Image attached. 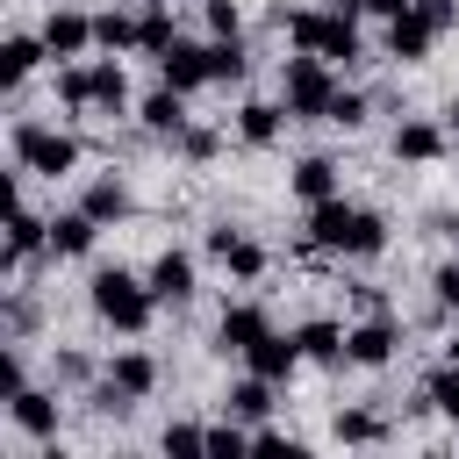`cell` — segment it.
<instances>
[{
  "mask_svg": "<svg viewBox=\"0 0 459 459\" xmlns=\"http://www.w3.org/2000/svg\"><path fill=\"white\" fill-rule=\"evenodd\" d=\"M143 7H165V0H143Z\"/></svg>",
  "mask_w": 459,
  "mask_h": 459,
  "instance_id": "obj_43",
  "label": "cell"
},
{
  "mask_svg": "<svg viewBox=\"0 0 459 459\" xmlns=\"http://www.w3.org/2000/svg\"><path fill=\"white\" fill-rule=\"evenodd\" d=\"M93 230H100V222H93L86 208H79V215H57V222H50V251L79 258V251H93Z\"/></svg>",
  "mask_w": 459,
  "mask_h": 459,
  "instance_id": "obj_22",
  "label": "cell"
},
{
  "mask_svg": "<svg viewBox=\"0 0 459 459\" xmlns=\"http://www.w3.org/2000/svg\"><path fill=\"white\" fill-rule=\"evenodd\" d=\"M14 423H22L29 437H57V402L36 394V387H22V394H14Z\"/></svg>",
  "mask_w": 459,
  "mask_h": 459,
  "instance_id": "obj_19",
  "label": "cell"
},
{
  "mask_svg": "<svg viewBox=\"0 0 459 459\" xmlns=\"http://www.w3.org/2000/svg\"><path fill=\"white\" fill-rule=\"evenodd\" d=\"M0 394H7V402H14V394H22V359H14V351H7V359H0Z\"/></svg>",
  "mask_w": 459,
  "mask_h": 459,
  "instance_id": "obj_37",
  "label": "cell"
},
{
  "mask_svg": "<svg viewBox=\"0 0 459 459\" xmlns=\"http://www.w3.org/2000/svg\"><path fill=\"white\" fill-rule=\"evenodd\" d=\"M351 7H366V0H337V14H351Z\"/></svg>",
  "mask_w": 459,
  "mask_h": 459,
  "instance_id": "obj_41",
  "label": "cell"
},
{
  "mask_svg": "<svg viewBox=\"0 0 459 459\" xmlns=\"http://www.w3.org/2000/svg\"><path fill=\"white\" fill-rule=\"evenodd\" d=\"M244 359H251V373H265V380H287V373H294V359H301V337H258Z\"/></svg>",
  "mask_w": 459,
  "mask_h": 459,
  "instance_id": "obj_14",
  "label": "cell"
},
{
  "mask_svg": "<svg viewBox=\"0 0 459 459\" xmlns=\"http://www.w3.org/2000/svg\"><path fill=\"white\" fill-rule=\"evenodd\" d=\"M265 409H273V380H265V373H251L244 387H230V416H251V423H258Z\"/></svg>",
  "mask_w": 459,
  "mask_h": 459,
  "instance_id": "obj_25",
  "label": "cell"
},
{
  "mask_svg": "<svg viewBox=\"0 0 459 459\" xmlns=\"http://www.w3.org/2000/svg\"><path fill=\"white\" fill-rule=\"evenodd\" d=\"M237 129H244V143H258V151H265V143L280 136V108H265V100H251V108L237 115Z\"/></svg>",
  "mask_w": 459,
  "mask_h": 459,
  "instance_id": "obj_27",
  "label": "cell"
},
{
  "mask_svg": "<svg viewBox=\"0 0 459 459\" xmlns=\"http://www.w3.org/2000/svg\"><path fill=\"white\" fill-rule=\"evenodd\" d=\"M230 351H251L258 337H273V323H265V308H251V301H237V308H222V330H215Z\"/></svg>",
  "mask_w": 459,
  "mask_h": 459,
  "instance_id": "obj_12",
  "label": "cell"
},
{
  "mask_svg": "<svg viewBox=\"0 0 459 459\" xmlns=\"http://www.w3.org/2000/svg\"><path fill=\"white\" fill-rule=\"evenodd\" d=\"M437 301H445V308H459V265H445V273H437Z\"/></svg>",
  "mask_w": 459,
  "mask_h": 459,
  "instance_id": "obj_38",
  "label": "cell"
},
{
  "mask_svg": "<svg viewBox=\"0 0 459 459\" xmlns=\"http://www.w3.org/2000/svg\"><path fill=\"white\" fill-rule=\"evenodd\" d=\"M179 143H186V158H215L222 136H215V129H179Z\"/></svg>",
  "mask_w": 459,
  "mask_h": 459,
  "instance_id": "obj_35",
  "label": "cell"
},
{
  "mask_svg": "<svg viewBox=\"0 0 459 459\" xmlns=\"http://www.w3.org/2000/svg\"><path fill=\"white\" fill-rule=\"evenodd\" d=\"M294 194H301L308 208L330 201V194H337V165H330V158H301V165H294Z\"/></svg>",
  "mask_w": 459,
  "mask_h": 459,
  "instance_id": "obj_20",
  "label": "cell"
},
{
  "mask_svg": "<svg viewBox=\"0 0 459 459\" xmlns=\"http://www.w3.org/2000/svg\"><path fill=\"white\" fill-rule=\"evenodd\" d=\"M323 122H337V129H359V122H366V100H359V93H337Z\"/></svg>",
  "mask_w": 459,
  "mask_h": 459,
  "instance_id": "obj_33",
  "label": "cell"
},
{
  "mask_svg": "<svg viewBox=\"0 0 459 459\" xmlns=\"http://www.w3.org/2000/svg\"><path fill=\"white\" fill-rule=\"evenodd\" d=\"M330 100H337L330 57H316V50L287 57V115H330Z\"/></svg>",
  "mask_w": 459,
  "mask_h": 459,
  "instance_id": "obj_5",
  "label": "cell"
},
{
  "mask_svg": "<svg viewBox=\"0 0 459 459\" xmlns=\"http://www.w3.org/2000/svg\"><path fill=\"white\" fill-rule=\"evenodd\" d=\"M136 36H143V22H129V14H100L93 22V43L100 50H136Z\"/></svg>",
  "mask_w": 459,
  "mask_h": 459,
  "instance_id": "obj_26",
  "label": "cell"
},
{
  "mask_svg": "<svg viewBox=\"0 0 459 459\" xmlns=\"http://www.w3.org/2000/svg\"><path fill=\"white\" fill-rule=\"evenodd\" d=\"M43 43H50V57H79V50L93 43V22L72 14V7H57V14L43 22Z\"/></svg>",
  "mask_w": 459,
  "mask_h": 459,
  "instance_id": "obj_11",
  "label": "cell"
},
{
  "mask_svg": "<svg viewBox=\"0 0 459 459\" xmlns=\"http://www.w3.org/2000/svg\"><path fill=\"white\" fill-rule=\"evenodd\" d=\"M430 43H437V22H430L423 7H409V14H387V50H394L402 65H416Z\"/></svg>",
  "mask_w": 459,
  "mask_h": 459,
  "instance_id": "obj_7",
  "label": "cell"
},
{
  "mask_svg": "<svg viewBox=\"0 0 459 459\" xmlns=\"http://www.w3.org/2000/svg\"><path fill=\"white\" fill-rule=\"evenodd\" d=\"M151 294H158V301H186V294H194V258H186V251H165V258L151 265Z\"/></svg>",
  "mask_w": 459,
  "mask_h": 459,
  "instance_id": "obj_13",
  "label": "cell"
},
{
  "mask_svg": "<svg viewBox=\"0 0 459 459\" xmlns=\"http://www.w3.org/2000/svg\"><path fill=\"white\" fill-rule=\"evenodd\" d=\"M416 7H423V14H430V22H437V29H452V14H459V7H452V0H416Z\"/></svg>",
  "mask_w": 459,
  "mask_h": 459,
  "instance_id": "obj_39",
  "label": "cell"
},
{
  "mask_svg": "<svg viewBox=\"0 0 459 459\" xmlns=\"http://www.w3.org/2000/svg\"><path fill=\"white\" fill-rule=\"evenodd\" d=\"M308 244H323V251H351V258H373V251L387 244V222L366 215V208H344V201L330 194V201L308 208Z\"/></svg>",
  "mask_w": 459,
  "mask_h": 459,
  "instance_id": "obj_1",
  "label": "cell"
},
{
  "mask_svg": "<svg viewBox=\"0 0 459 459\" xmlns=\"http://www.w3.org/2000/svg\"><path fill=\"white\" fill-rule=\"evenodd\" d=\"M108 387L136 402V394H151V387H158V366H151L143 351H122V359H115V373H108Z\"/></svg>",
  "mask_w": 459,
  "mask_h": 459,
  "instance_id": "obj_18",
  "label": "cell"
},
{
  "mask_svg": "<svg viewBox=\"0 0 459 459\" xmlns=\"http://www.w3.org/2000/svg\"><path fill=\"white\" fill-rule=\"evenodd\" d=\"M57 93H65V108H122L129 100V79H122L115 57H100V65H72L57 79Z\"/></svg>",
  "mask_w": 459,
  "mask_h": 459,
  "instance_id": "obj_3",
  "label": "cell"
},
{
  "mask_svg": "<svg viewBox=\"0 0 459 459\" xmlns=\"http://www.w3.org/2000/svg\"><path fill=\"white\" fill-rule=\"evenodd\" d=\"M445 151V136L430 129V122H402V136H394V158H409V165H430Z\"/></svg>",
  "mask_w": 459,
  "mask_h": 459,
  "instance_id": "obj_23",
  "label": "cell"
},
{
  "mask_svg": "<svg viewBox=\"0 0 459 459\" xmlns=\"http://www.w3.org/2000/svg\"><path fill=\"white\" fill-rule=\"evenodd\" d=\"M208 251H215L237 280H258V273H265V251H258L251 237H237V230H208Z\"/></svg>",
  "mask_w": 459,
  "mask_h": 459,
  "instance_id": "obj_10",
  "label": "cell"
},
{
  "mask_svg": "<svg viewBox=\"0 0 459 459\" xmlns=\"http://www.w3.org/2000/svg\"><path fill=\"white\" fill-rule=\"evenodd\" d=\"M143 129H158V136H179V129H186V100H179V86H158V93L143 100Z\"/></svg>",
  "mask_w": 459,
  "mask_h": 459,
  "instance_id": "obj_17",
  "label": "cell"
},
{
  "mask_svg": "<svg viewBox=\"0 0 459 459\" xmlns=\"http://www.w3.org/2000/svg\"><path fill=\"white\" fill-rule=\"evenodd\" d=\"M445 122H452V129H459V100H452V115H445Z\"/></svg>",
  "mask_w": 459,
  "mask_h": 459,
  "instance_id": "obj_42",
  "label": "cell"
},
{
  "mask_svg": "<svg viewBox=\"0 0 459 459\" xmlns=\"http://www.w3.org/2000/svg\"><path fill=\"white\" fill-rule=\"evenodd\" d=\"M452 366H459V344H452Z\"/></svg>",
  "mask_w": 459,
  "mask_h": 459,
  "instance_id": "obj_44",
  "label": "cell"
},
{
  "mask_svg": "<svg viewBox=\"0 0 459 459\" xmlns=\"http://www.w3.org/2000/svg\"><path fill=\"white\" fill-rule=\"evenodd\" d=\"M344 359H351V366H387V359H394V323L373 316V323L344 330Z\"/></svg>",
  "mask_w": 459,
  "mask_h": 459,
  "instance_id": "obj_8",
  "label": "cell"
},
{
  "mask_svg": "<svg viewBox=\"0 0 459 459\" xmlns=\"http://www.w3.org/2000/svg\"><path fill=\"white\" fill-rule=\"evenodd\" d=\"M79 208H86L93 222H122V215H129V186H122V179H93Z\"/></svg>",
  "mask_w": 459,
  "mask_h": 459,
  "instance_id": "obj_21",
  "label": "cell"
},
{
  "mask_svg": "<svg viewBox=\"0 0 459 459\" xmlns=\"http://www.w3.org/2000/svg\"><path fill=\"white\" fill-rule=\"evenodd\" d=\"M14 158H22V172L57 179V172H72V165H79V143H72V136H57V129H43V122H22V129H14Z\"/></svg>",
  "mask_w": 459,
  "mask_h": 459,
  "instance_id": "obj_6",
  "label": "cell"
},
{
  "mask_svg": "<svg viewBox=\"0 0 459 459\" xmlns=\"http://www.w3.org/2000/svg\"><path fill=\"white\" fill-rule=\"evenodd\" d=\"M366 7H373V14H409L416 0H366Z\"/></svg>",
  "mask_w": 459,
  "mask_h": 459,
  "instance_id": "obj_40",
  "label": "cell"
},
{
  "mask_svg": "<svg viewBox=\"0 0 459 459\" xmlns=\"http://www.w3.org/2000/svg\"><path fill=\"white\" fill-rule=\"evenodd\" d=\"M43 244H50V222H36V215L14 201V208H7V258H36Z\"/></svg>",
  "mask_w": 459,
  "mask_h": 459,
  "instance_id": "obj_15",
  "label": "cell"
},
{
  "mask_svg": "<svg viewBox=\"0 0 459 459\" xmlns=\"http://www.w3.org/2000/svg\"><path fill=\"white\" fill-rule=\"evenodd\" d=\"M208 72H215V79H244V50H237V36H215V43H208Z\"/></svg>",
  "mask_w": 459,
  "mask_h": 459,
  "instance_id": "obj_30",
  "label": "cell"
},
{
  "mask_svg": "<svg viewBox=\"0 0 459 459\" xmlns=\"http://www.w3.org/2000/svg\"><path fill=\"white\" fill-rule=\"evenodd\" d=\"M423 394H430V409H445V416L459 423V366H445V373H430V380H423Z\"/></svg>",
  "mask_w": 459,
  "mask_h": 459,
  "instance_id": "obj_29",
  "label": "cell"
},
{
  "mask_svg": "<svg viewBox=\"0 0 459 459\" xmlns=\"http://www.w3.org/2000/svg\"><path fill=\"white\" fill-rule=\"evenodd\" d=\"M165 452H208V430H194V423H172V430H165Z\"/></svg>",
  "mask_w": 459,
  "mask_h": 459,
  "instance_id": "obj_34",
  "label": "cell"
},
{
  "mask_svg": "<svg viewBox=\"0 0 459 459\" xmlns=\"http://www.w3.org/2000/svg\"><path fill=\"white\" fill-rule=\"evenodd\" d=\"M208 452H215V459H237V452H251V437H244L237 423H215V430H208Z\"/></svg>",
  "mask_w": 459,
  "mask_h": 459,
  "instance_id": "obj_32",
  "label": "cell"
},
{
  "mask_svg": "<svg viewBox=\"0 0 459 459\" xmlns=\"http://www.w3.org/2000/svg\"><path fill=\"white\" fill-rule=\"evenodd\" d=\"M287 36L301 50H316V57H330V65H351L359 57V29L344 14H287Z\"/></svg>",
  "mask_w": 459,
  "mask_h": 459,
  "instance_id": "obj_4",
  "label": "cell"
},
{
  "mask_svg": "<svg viewBox=\"0 0 459 459\" xmlns=\"http://www.w3.org/2000/svg\"><path fill=\"white\" fill-rule=\"evenodd\" d=\"M151 287H136L122 265H108V273H93V316L100 323H115V330H143L151 323Z\"/></svg>",
  "mask_w": 459,
  "mask_h": 459,
  "instance_id": "obj_2",
  "label": "cell"
},
{
  "mask_svg": "<svg viewBox=\"0 0 459 459\" xmlns=\"http://www.w3.org/2000/svg\"><path fill=\"white\" fill-rule=\"evenodd\" d=\"M208 29H215V36H237V7H230V0H208Z\"/></svg>",
  "mask_w": 459,
  "mask_h": 459,
  "instance_id": "obj_36",
  "label": "cell"
},
{
  "mask_svg": "<svg viewBox=\"0 0 459 459\" xmlns=\"http://www.w3.org/2000/svg\"><path fill=\"white\" fill-rule=\"evenodd\" d=\"M172 43H179V29H172V14H165V7H151V14H143V36H136V50H151V57H165Z\"/></svg>",
  "mask_w": 459,
  "mask_h": 459,
  "instance_id": "obj_28",
  "label": "cell"
},
{
  "mask_svg": "<svg viewBox=\"0 0 459 459\" xmlns=\"http://www.w3.org/2000/svg\"><path fill=\"white\" fill-rule=\"evenodd\" d=\"M43 50H50L43 36H7V43H0V79H7V86H22V79L36 72V57H43Z\"/></svg>",
  "mask_w": 459,
  "mask_h": 459,
  "instance_id": "obj_16",
  "label": "cell"
},
{
  "mask_svg": "<svg viewBox=\"0 0 459 459\" xmlns=\"http://www.w3.org/2000/svg\"><path fill=\"white\" fill-rule=\"evenodd\" d=\"M294 337H301V359H323V366L344 359V330H337V323H301Z\"/></svg>",
  "mask_w": 459,
  "mask_h": 459,
  "instance_id": "obj_24",
  "label": "cell"
},
{
  "mask_svg": "<svg viewBox=\"0 0 459 459\" xmlns=\"http://www.w3.org/2000/svg\"><path fill=\"white\" fill-rule=\"evenodd\" d=\"M158 72H165V86H179V93H194V86H208V79H215L201 43H172V50L158 57Z\"/></svg>",
  "mask_w": 459,
  "mask_h": 459,
  "instance_id": "obj_9",
  "label": "cell"
},
{
  "mask_svg": "<svg viewBox=\"0 0 459 459\" xmlns=\"http://www.w3.org/2000/svg\"><path fill=\"white\" fill-rule=\"evenodd\" d=\"M337 437H344V445H373V437H380V416H366V409H344V416H337Z\"/></svg>",
  "mask_w": 459,
  "mask_h": 459,
  "instance_id": "obj_31",
  "label": "cell"
}]
</instances>
